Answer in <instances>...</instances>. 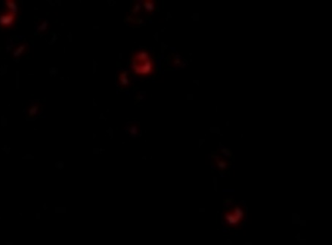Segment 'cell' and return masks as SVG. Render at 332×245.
I'll return each mask as SVG.
<instances>
[{"label":"cell","mask_w":332,"mask_h":245,"mask_svg":"<svg viewBox=\"0 0 332 245\" xmlns=\"http://www.w3.org/2000/svg\"><path fill=\"white\" fill-rule=\"evenodd\" d=\"M116 84L117 87L123 89H128L133 85V78L130 72L126 69H119L116 75Z\"/></svg>","instance_id":"obj_4"},{"label":"cell","mask_w":332,"mask_h":245,"mask_svg":"<svg viewBox=\"0 0 332 245\" xmlns=\"http://www.w3.org/2000/svg\"><path fill=\"white\" fill-rule=\"evenodd\" d=\"M130 67L134 75L144 78L152 75L155 72L156 65L149 51L146 50H138L132 57Z\"/></svg>","instance_id":"obj_2"},{"label":"cell","mask_w":332,"mask_h":245,"mask_svg":"<svg viewBox=\"0 0 332 245\" xmlns=\"http://www.w3.org/2000/svg\"><path fill=\"white\" fill-rule=\"evenodd\" d=\"M127 22H130L131 23H134V24H140L143 22V20L137 18L136 16L132 15L131 17H128L127 19Z\"/></svg>","instance_id":"obj_10"},{"label":"cell","mask_w":332,"mask_h":245,"mask_svg":"<svg viewBox=\"0 0 332 245\" xmlns=\"http://www.w3.org/2000/svg\"><path fill=\"white\" fill-rule=\"evenodd\" d=\"M246 219V207L243 203L227 202L225 201L222 212L223 225L226 228H242Z\"/></svg>","instance_id":"obj_1"},{"label":"cell","mask_w":332,"mask_h":245,"mask_svg":"<svg viewBox=\"0 0 332 245\" xmlns=\"http://www.w3.org/2000/svg\"><path fill=\"white\" fill-rule=\"evenodd\" d=\"M168 65L175 69H184L187 66V62L177 53L169 55L168 57Z\"/></svg>","instance_id":"obj_5"},{"label":"cell","mask_w":332,"mask_h":245,"mask_svg":"<svg viewBox=\"0 0 332 245\" xmlns=\"http://www.w3.org/2000/svg\"><path fill=\"white\" fill-rule=\"evenodd\" d=\"M142 1H136L133 5V9H132V14L133 16L140 15L142 11Z\"/></svg>","instance_id":"obj_8"},{"label":"cell","mask_w":332,"mask_h":245,"mask_svg":"<svg viewBox=\"0 0 332 245\" xmlns=\"http://www.w3.org/2000/svg\"><path fill=\"white\" fill-rule=\"evenodd\" d=\"M142 7L146 14H152L156 9V2L152 0L142 1Z\"/></svg>","instance_id":"obj_7"},{"label":"cell","mask_w":332,"mask_h":245,"mask_svg":"<svg viewBox=\"0 0 332 245\" xmlns=\"http://www.w3.org/2000/svg\"><path fill=\"white\" fill-rule=\"evenodd\" d=\"M219 152H220V155L227 158L228 159L233 156L231 151L230 149H226V148H221V149H219Z\"/></svg>","instance_id":"obj_9"},{"label":"cell","mask_w":332,"mask_h":245,"mask_svg":"<svg viewBox=\"0 0 332 245\" xmlns=\"http://www.w3.org/2000/svg\"><path fill=\"white\" fill-rule=\"evenodd\" d=\"M211 164L214 169L223 175L230 169L231 162L221 155L213 154L211 156Z\"/></svg>","instance_id":"obj_3"},{"label":"cell","mask_w":332,"mask_h":245,"mask_svg":"<svg viewBox=\"0 0 332 245\" xmlns=\"http://www.w3.org/2000/svg\"><path fill=\"white\" fill-rule=\"evenodd\" d=\"M124 130L130 137H139L142 134L140 124L137 121H129Z\"/></svg>","instance_id":"obj_6"}]
</instances>
